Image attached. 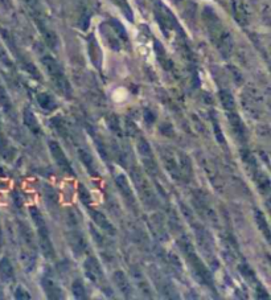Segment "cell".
I'll return each mask as SVG.
<instances>
[{
    "mask_svg": "<svg viewBox=\"0 0 271 300\" xmlns=\"http://www.w3.org/2000/svg\"><path fill=\"white\" fill-rule=\"evenodd\" d=\"M31 216L33 218L36 228H37V233H39V242L40 247H41L42 253L46 258H53L55 255V248H53L52 241H51V236H49V230L46 228V223L44 221V217L40 213V210L37 208H31Z\"/></svg>",
    "mask_w": 271,
    "mask_h": 300,
    "instance_id": "cell-1",
    "label": "cell"
},
{
    "mask_svg": "<svg viewBox=\"0 0 271 300\" xmlns=\"http://www.w3.org/2000/svg\"><path fill=\"white\" fill-rule=\"evenodd\" d=\"M42 64L45 66L49 77H51V80H52V82L56 85L58 90L61 91L62 94H65V95H69L70 94V86H69L68 80L65 77L64 71L60 68L58 62L56 61L52 56L48 55L45 57H42Z\"/></svg>",
    "mask_w": 271,
    "mask_h": 300,
    "instance_id": "cell-2",
    "label": "cell"
},
{
    "mask_svg": "<svg viewBox=\"0 0 271 300\" xmlns=\"http://www.w3.org/2000/svg\"><path fill=\"white\" fill-rule=\"evenodd\" d=\"M183 248H184V254H185V257H187L188 262H189L190 267L193 268V271L196 272L197 277L200 278L201 281L205 282L207 284L210 283V282H212V279H210V275L208 274V270L205 268V266L203 265V262L200 261V258H199V257L194 254L192 246H190L189 243H187L185 246H183Z\"/></svg>",
    "mask_w": 271,
    "mask_h": 300,
    "instance_id": "cell-3",
    "label": "cell"
},
{
    "mask_svg": "<svg viewBox=\"0 0 271 300\" xmlns=\"http://www.w3.org/2000/svg\"><path fill=\"white\" fill-rule=\"evenodd\" d=\"M48 145H49V149H51V154H52L53 159L56 160L58 167L61 168L65 173L75 174V171H73V168H71L70 162H69L68 158L65 156L64 151H62L61 147L58 145V143L55 142V140H49Z\"/></svg>",
    "mask_w": 271,
    "mask_h": 300,
    "instance_id": "cell-4",
    "label": "cell"
},
{
    "mask_svg": "<svg viewBox=\"0 0 271 300\" xmlns=\"http://www.w3.org/2000/svg\"><path fill=\"white\" fill-rule=\"evenodd\" d=\"M85 268H86V275L89 279L94 282V283L100 284V282L104 279V272H102V268H101L100 262L95 258H89L85 263Z\"/></svg>",
    "mask_w": 271,
    "mask_h": 300,
    "instance_id": "cell-5",
    "label": "cell"
},
{
    "mask_svg": "<svg viewBox=\"0 0 271 300\" xmlns=\"http://www.w3.org/2000/svg\"><path fill=\"white\" fill-rule=\"evenodd\" d=\"M41 283L42 288H44V291H45V294L48 295L49 299H60V297H62L61 288H60V286L56 283V281L53 278L46 275V277L42 278Z\"/></svg>",
    "mask_w": 271,
    "mask_h": 300,
    "instance_id": "cell-6",
    "label": "cell"
},
{
    "mask_svg": "<svg viewBox=\"0 0 271 300\" xmlns=\"http://www.w3.org/2000/svg\"><path fill=\"white\" fill-rule=\"evenodd\" d=\"M114 281H115L116 286L120 290V292H123L125 296H133V286H131V283H129V279H127L126 275L123 274L122 271H116L114 274Z\"/></svg>",
    "mask_w": 271,
    "mask_h": 300,
    "instance_id": "cell-7",
    "label": "cell"
},
{
    "mask_svg": "<svg viewBox=\"0 0 271 300\" xmlns=\"http://www.w3.org/2000/svg\"><path fill=\"white\" fill-rule=\"evenodd\" d=\"M90 214H91V217H93L94 222L97 223L101 229L105 230V232H107L109 234H114V233H115L114 226L110 223V221L104 216V214L100 213V212H95V210H90Z\"/></svg>",
    "mask_w": 271,
    "mask_h": 300,
    "instance_id": "cell-8",
    "label": "cell"
},
{
    "mask_svg": "<svg viewBox=\"0 0 271 300\" xmlns=\"http://www.w3.org/2000/svg\"><path fill=\"white\" fill-rule=\"evenodd\" d=\"M115 181H116V185H118V188H119L120 193H122L123 197L126 198L127 203L134 204L133 189L130 188V184H129V181H127V179L125 178V176H118Z\"/></svg>",
    "mask_w": 271,
    "mask_h": 300,
    "instance_id": "cell-9",
    "label": "cell"
},
{
    "mask_svg": "<svg viewBox=\"0 0 271 300\" xmlns=\"http://www.w3.org/2000/svg\"><path fill=\"white\" fill-rule=\"evenodd\" d=\"M233 11H234V16L238 20V23L246 24L249 21V12L246 10V7L243 6L242 2L239 0H234L233 2Z\"/></svg>",
    "mask_w": 271,
    "mask_h": 300,
    "instance_id": "cell-10",
    "label": "cell"
},
{
    "mask_svg": "<svg viewBox=\"0 0 271 300\" xmlns=\"http://www.w3.org/2000/svg\"><path fill=\"white\" fill-rule=\"evenodd\" d=\"M134 178H135L136 188H138V191L140 192V194L145 197V200L154 201V198H152V194H151V189H150V185L147 184V181H145L144 179H142V176H140L138 172H136V173H134Z\"/></svg>",
    "mask_w": 271,
    "mask_h": 300,
    "instance_id": "cell-11",
    "label": "cell"
},
{
    "mask_svg": "<svg viewBox=\"0 0 271 300\" xmlns=\"http://www.w3.org/2000/svg\"><path fill=\"white\" fill-rule=\"evenodd\" d=\"M228 118L230 120V124H232L233 130H234V133L239 136V138H245V129H243V124L239 119V116L236 115L234 113L228 114Z\"/></svg>",
    "mask_w": 271,
    "mask_h": 300,
    "instance_id": "cell-12",
    "label": "cell"
},
{
    "mask_svg": "<svg viewBox=\"0 0 271 300\" xmlns=\"http://www.w3.org/2000/svg\"><path fill=\"white\" fill-rule=\"evenodd\" d=\"M24 120H26V124L27 127H28L31 131H32L35 135H40L41 134V130H40V126H39V122H37V119H36V116L33 115L31 111H26V114H24Z\"/></svg>",
    "mask_w": 271,
    "mask_h": 300,
    "instance_id": "cell-13",
    "label": "cell"
},
{
    "mask_svg": "<svg viewBox=\"0 0 271 300\" xmlns=\"http://www.w3.org/2000/svg\"><path fill=\"white\" fill-rule=\"evenodd\" d=\"M69 242H70L71 247H73V250H75L76 253H82L85 250V246H86L84 237H82L80 233H73Z\"/></svg>",
    "mask_w": 271,
    "mask_h": 300,
    "instance_id": "cell-14",
    "label": "cell"
},
{
    "mask_svg": "<svg viewBox=\"0 0 271 300\" xmlns=\"http://www.w3.org/2000/svg\"><path fill=\"white\" fill-rule=\"evenodd\" d=\"M80 159H81L82 163H84V165L87 168V169H89V172H90V173L97 174L95 164H94L93 158H91V155L89 154V152L85 151V149H81V151H80Z\"/></svg>",
    "mask_w": 271,
    "mask_h": 300,
    "instance_id": "cell-15",
    "label": "cell"
},
{
    "mask_svg": "<svg viewBox=\"0 0 271 300\" xmlns=\"http://www.w3.org/2000/svg\"><path fill=\"white\" fill-rule=\"evenodd\" d=\"M37 99H39V104H40V106L42 107V109L53 110L56 107L55 99H53V97H51L49 94H46V93L40 94Z\"/></svg>",
    "mask_w": 271,
    "mask_h": 300,
    "instance_id": "cell-16",
    "label": "cell"
},
{
    "mask_svg": "<svg viewBox=\"0 0 271 300\" xmlns=\"http://www.w3.org/2000/svg\"><path fill=\"white\" fill-rule=\"evenodd\" d=\"M115 6H118L120 8V11H122L125 15H126V17L129 20H133V11H131V7H130L129 2L127 0H111Z\"/></svg>",
    "mask_w": 271,
    "mask_h": 300,
    "instance_id": "cell-17",
    "label": "cell"
},
{
    "mask_svg": "<svg viewBox=\"0 0 271 300\" xmlns=\"http://www.w3.org/2000/svg\"><path fill=\"white\" fill-rule=\"evenodd\" d=\"M0 271H2V277L4 279H12L13 278V270L8 259H3L0 262Z\"/></svg>",
    "mask_w": 271,
    "mask_h": 300,
    "instance_id": "cell-18",
    "label": "cell"
},
{
    "mask_svg": "<svg viewBox=\"0 0 271 300\" xmlns=\"http://www.w3.org/2000/svg\"><path fill=\"white\" fill-rule=\"evenodd\" d=\"M219 98H221V102H223L224 107L226 110L232 111L234 109V98L232 97V94L228 93V91H221L219 93Z\"/></svg>",
    "mask_w": 271,
    "mask_h": 300,
    "instance_id": "cell-19",
    "label": "cell"
},
{
    "mask_svg": "<svg viewBox=\"0 0 271 300\" xmlns=\"http://www.w3.org/2000/svg\"><path fill=\"white\" fill-rule=\"evenodd\" d=\"M255 218H257V222H258L259 229L263 232V234H265L266 238L270 239V232H268V225H267V222H266L265 216H263L261 212H255Z\"/></svg>",
    "mask_w": 271,
    "mask_h": 300,
    "instance_id": "cell-20",
    "label": "cell"
},
{
    "mask_svg": "<svg viewBox=\"0 0 271 300\" xmlns=\"http://www.w3.org/2000/svg\"><path fill=\"white\" fill-rule=\"evenodd\" d=\"M71 291H73V294L77 299H86V291H85V287L80 281H76L75 283L71 284Z\"/></svg>",
    "mask_w": 271,
    "mask_h": 300,
    "instance_id": "cell-21",
    "label": "cell"
},
{
    "mask_svg": "<svg viewBox=\"0 0 271 300\" xmlns=\"http://www.w3.org/2000/svg\"><path fill=\"white\" fill-rule=\"evenodd\" d=\"M80 197H81V201L85 205H89V204H90L91 196L84 185H80Z\"/></svg>",
    "mask_w": 271,
    "mask_h": 300,
    "instance_id": "cell-22",
    "label": "cell"
},
{
    "mask_svg": "<svg viewBox=\"0 0 271 300\" xmlns=\"http://www.w3.org/2000/svg\"><path fill=\"white\" fill-rule=\"evenodd\" d=\"M0 105L6 110L10 109V99H8L6 91H4V89L2 86H0Z\"/></svg>",
    "mask_w": 271,
    "mask_h": 300,
    "instance_id": "cell-23",
    "label": "cell"
},
{
    "mask_svg": "<svg viewBox=\"0 0 271 300\" xmlns=\"http://www.w3.org/2000/svg\"><path fill=\"white\" fill-rule=\"evenodd\" d=\"M16 297L17 299H29L31 296H29L28 291H26L24 288H21V287H17Z\"/></svg>",
    "mask_w": 271,
    "mask_h": 300,
    "instance_id": "cell-24",
    "label": "cell"
},
{
    "mask_svg": "<svg viewBox=\"0 0 271 300\" xmlns=\"http://www.w3.org/2000/svg\"><path fill=\"white\" fill-rule=\"evenodd\" d=\"M144 118L147 120H149V123H152L154 120H155V115H152V113H150V111H145Z\"/></svg>",
    "mask_w": 271,
    "mask_h": 300,
    "instance_id": "cell-25",
    "label": "cell"
}]
</instances>
